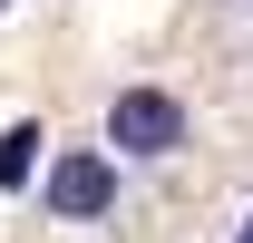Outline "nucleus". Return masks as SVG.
I'll return each mask as SVG.
<instances>
[{"mask_svg":"<svg viewBox=\"0 0 253 243\" xmlns=\"http://www.w3.org/2000/svg\"><path fill=\"white\" fill-rule=\"evenodd\" d=\"M107 146H126V156H175L185 146V107L166 88H126L117 107H107Z\"/></svg>","mask_w":253,"mask_h":243,"instance_id":"obj_1","label":"nucleus"},{"mask_svg":"<svg viewBox=\"0 0 253 243\" xmlns=\"http://www.w3.org/2000/svg\"><path fill=\"white\" fill-rule=\"evenodd\" d=\"M234 243H253V214H244V234H234Z\"/></svg>","mask_w":253,"mask_h":243,"instance_id":"obj_4","label":"nucleus"},{"mask_svg":"<svg viewBox=\"0 0 253 243\" xmlns=\"http://www.w3.org/2000/svg\"><path fill=\"white\" fill-rule=\"evenodd\" d=\"M39 146H49V136H39V117H20V126H10V136H0V185H30V165H39Z\"/></svg>","mask_w":253,"mask_h":243,"instance_id":"obj_3","label":"nucleus"},{"mask_svg":"<svg viewBox=\"0 0 253 243\" xmlns=\"http://www.w3.org/2000/svg\"><path fill=\"white\" fill-rule=\"evenodd\" d=\"M117 204V165L107 156H59L49 165V214H68V224H88V214Z\"/></svg>","mask_w":253,"mask_h":243,"instance_id":"obj_2","label":"nucleus"},{"mask_svg":"<svg viewBox=\"0 0 253 243\" xmlns=\"http://www.w3.org/2000/svg\"><path fill=\"white\" fill-rule=\"evenodd\" d=\"M0 10H10V0H0Z\"/></svg>","mask_w":253,"mask_h":243,"instance_id":"obj_5","label":"nucleus"}]
</instances>
